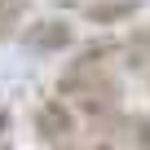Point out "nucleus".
Here are the masks:
<instances>
[{"instance_id":"1","label":"nucleus","mask_w":150,"mask_h":150,"mask_svg":"<svg viewBox=\"0 0 150 150\" xmlns=\"http://www.w3.org/2000/svg\"><path fill=\"white\" fill-rule=\"evenodd\" d=\"M119 49L115 44H88L84 53H75L62 75H57V97H66L80 110L84 124H102L110 128L124 115V84H119V66H115Z\"/></svg>"},{"instance_id":"2","label":"nucleus","mask_w":150,"mask_h":150,"mask_svg":"<svg viewBox=\"0 0 150 150\" xmlns=\"http://www.w3.org/2000/svg\"><path fill=\"white\" fill-rule=\"evenodd\" d=\"M31 128H35V141L49 146V150H71V146H80V137H84V119H80V110H75L66 97H57V93L44 97V102L35 106Z\"/></svg>"},{"instance_id":"3","label":"nucleus","mask_w":150,"mask_h":150,"mask_svg":"<svg viewBox=\"0 0 150 150\" xmlns=\"http://www.w3.org/2000/svg\"><path fill=\"white\" fill-rule=\"evenodd\" d=\"M22 44L35 49V53H62V49L75 44V27L66 18H44V22L22 27Z\"/></svg>"},{"instance_id":"4","label":"nucleus","mask_w":150,"mask_h":150,"mask_svg":"<svg viewBox=\"0 0 150 150\" xmlns=\"http://www.w3.org/2000/svg\"><path fill=\"white\" fill-rule=\"evenodd\" d=\"M80 13L97 27H119V22L137 18V0H88V5H80Z\"/></svg>"},{"instance_id":"5","label":"nucleus","mask_w":150,"mask_h":150,"mask_svg":"<svg viewBox=\"0 0 150 150\" xmlns=\"http://www.w3.org/2000/svg\"><path fill=\"white\" fill-rule=\"evenodd\" d=\"M110 128L115 141H124L128 150H150V115H119Z\"/></svg>"},{"instance_id":"6","label":"nucleus","mask_w":150,"mask_h":150,"mask_svg":"<svg viewBox=\"0 0 150 150\" xmlns=\"http://www.w3.org/2000/svg\"><path fill=\"white\" fill-rule=\"evenodd\" d=\"M31 9V0H0V35H13Z\"/></svg>"},{"instance_id":"7","label":"nucleus","mask_w":150,"mask_h":150,"mask_svg":"<svg viewBox=\"0 0 150 150\" xmlns=\"http://www.w3.org/2000/svg\"><path fill=\"white\" fill-rule=\"evenodd\" d=\"M84 150H128V146H119V141L110 137V141H93V146H84Z\"/></svg>"},{"instance_id":"8","label":"nucleus","mask_w":150,"mask_h":150,"mask_svg":"<svg viewBox=\"0 0 150 150\" xmlns=\"http://www.w3.org/2000/svg\"><path fill=\"white\" fill-rule=\"evenodd\" d=\"M57 5H84V0H57Z\"/></svg>"}]
</instances>
